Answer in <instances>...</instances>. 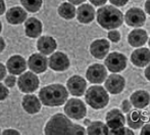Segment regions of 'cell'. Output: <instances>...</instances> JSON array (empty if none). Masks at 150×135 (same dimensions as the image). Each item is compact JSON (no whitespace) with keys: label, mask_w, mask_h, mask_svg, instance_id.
Returning <instances> with one entry per match:
<instances>
[{"label":"cell","mask_w":150,"mask_h":135,"mask_svg":"<svg viewBox=\"0 0 150 135\" xmlns=\"http://www.w3.org/2000/svg\"><path fill=\"white\" fill-rule=\"evenodd\" d=\"M110 44L106 39H98L92 42L90 45V52L95 58L102 60L108 54Z\"/></svg>","instance_id":"cell-15"},{"label":"cell","mask_w":150,"mask_h":135,"mask_svg":"<svg viewBox=\"0 0 150 135\" xmlns=\"http://www.w3.org/2000/svg\"><path fill=\"white\" fill-rule=\"evenodd\" d=\"M109 1L115 6H124L128 3L129 0H109Z\"/></svg>","instance_id":"cell-34"},{"label":"cell","mask_w":150,"mask_h":135,"mask_svg":"<svg viewBox=\"0 0 150 135\" xmlns=\"http://www.w3.org/2000/svg\"><path fill=\"white\" fill-rule=\"evenodd\" d=\"M76 8L74 4L69 2H63L58 7V14L64 20H71L76 16Z\"/></svg>","instance_id":"cell-27"},{"label":"cell","mask_w":150,"mask_h":135,"mask_svg":"<svg viewBox=\"0 0 150 135\" xmlns=\"http://www.w3.org/2000/svg\"><path fill=\"white\" fill-rule=\"evenodd\" d=\"M108 134H115V135H133L134 132L131 129L126 127H120V128H115V129H111V131H109Z\"/></svg>","instance_id":"cell-29"},{"label":"cell","mask_w":150,"mask_h":135,"mask_svg":"<svg viewBox=\"0 0 150 135\" xmlns=\"http://www.w3.org/2000/svg\"><path fill=\"white\" fill-rule=\"evenodd\" d=\"M107 0H90V2L95 6H101L106 3Z\"/></svg>","instance_id":"cell-37"},{"label":"cell","mask_w":150,"mask_h":135,"mask_svg":"<svg viewBox=\"0 0 150 135\" xmlns=\"http://www.w3.org/2000/svg\"><path fill=\"white\" fill-rule=\"evenodd\" d=\"M8 94H9V90H8L7 86L3 85V84L0 82V101L6 99Z\"/></svg>","instance_id":"cell-31"},{"label":"cell","mask_w":150,"mask_h":135,"mask_svg":"<svg viewBox=\"0 0 150 135\" xmlns=\"http://www.w3.org/2000/svg\"><path fill=\"white\" fill-rule=\"evenodd\" d=\"M141 134L142 135H150V124L144 125L141 130Z\"/></svg>","instance_id":"cell-36"},{"label":"cell","mask_w":150,"mask_h":135,"mask_svg":"<svg viewBox=\"0 0 150 135\" xmlns=\"http://www.w3.org/2000/svg\"><path fill=\"white\" fill-rule=\"evenodd\" d=\"M145 10L148 14H150V0H147L145 2Z\"/></svg>","instance_id":"cell-43"},{"label":"cell","mask_w":150,"mask_h":135,"mask_svg":"<svg viewBox=\"0 0 150 135\" xmlns=\"http://www.w3.org/2000/svg\"><path fill=\"white\" fill-rule=\"evenodd\" d=\"M4 83L5 85L7 86L8 88H12L16 83V75H10V76H7V77L4 78Z\"/></svg>","instance_id":"cell-30"},{"label":"cell","mask_w":150,"mask_h":135,"mask_svg":"<svg viewBox=\"0 0 150 135\" xmlns=\"http://www.w3.org/2000/svg\"><path fill=\"white\" fill-rule=\"evenodd\" d=\"M122 14L115 6H102L97 11V23L106 30L117 29L122 25Z\"/></svg>","instance_id":"cell-3"},{"label":"cell","mask_w":150,"mask_h":135,"mask_svg":"<svg viewBox=\"0 0 150 135\" xmlns=\"http://www.w3.org/2000/svg\"><path fill=\"white\" fill-rule=\"evenodd\" d=\"M27 18V12L24 8L18 7H11L6 12V20L11 25H20L24 23Z\"/></svg>","instance_id":"cell-22"},{"label":"cell","mask_w":150,"mask_h":135,"mask_svg":"<svg viewBox=\"0 0 150 135\" xmlns=\"http://www.w3.org/2000/svg\"><path fill=\"white\" fill-rule=\"evenodd\" d=\"M0 133H1V131H0Z\"/></svg>","instance_id":"cell-47"},{"label":"cell","mask_w":150,"mask_h":135,"mask_svg":"<svg viewBox=\"0 0 150 135\" xmlns=\"http://www.w3.org/2000/svg\"><path fill=\"white\" fill-rule=\"evenodd\" d=\"M6 70H7L6 69V67L0 63V81L3 80L4 78L6 77Z\"/></svg>","instance_id":"cell-35"},{"label":"cell","mask_w":150,"mask_h":135,"mask_svg":"<svg viewBox=\"0 0 150 135\" xmlns=\"http://www.w3.org/2000/svg\"><path fill=\"white\" fill-rule=\"evenodd\" d=\"M144 72H145V73H144L145 77L147 78V80H149V81H150V65L146 68V70H145Z\"/></svg>","instance_id":"cell-42"},{"label":"cell","mask_w":150,"mask_h":135,"mask_svg":"<svg viewBox=\"0 0 150 135\" xmlns=\"http://www.w3.org/2000/svg\"><path fill=\"white\" fill-rule=\"evenodd\" d=\"M125 22L128 26L139 28V27H142L146 22V14L141 8H130L125 14Z\"/></svg>","instance_id":"cell-8"},{"label":"cell","mask_w":150,"mask_h":135,"mask_svg":"<svg viewBox=\"0 0 150 135\" xmlns=\"http://www.w3.org/2000/svg\"><path fill=\"white\" fill-rule=\"evenodd\" d=\"M69 97V91L61 84H50L41 88L39 98L41 103L46 107H59L64 104Z\"/></svg>","instance_id":"cell-2"},{"label":"cell","mask_w":150,"mask_h":135,"mask_svg":"<svg viewBox=\"0 0 150 135\" xmlns=\"http://www.w3.org/2000/svg\"><path fill=\"white\" fill-rule=\"evenodd\" d=\"M126 124V119L125 116L120 109H111L107 113L106 115V125L110 129H115L120 128Z\"/></svg>","instance_id":"cell-17"},{"label":"cell","mask_w":150,"mask_h":135,"mask_svg":"<svg viewBox=\"0 0 150 135\" xmlns=\"http://www.w3.org/2000/svg\"><path fill=\"white\" fill-rule=\"evenodd\" d=\"M104 64L108 69V71L112 72V73H117V72H122V70L126 69L127 58L120 52H111L106 56Z\"/></svg>","instance_id":"cell-7"},{"label":"cell","mask_w":150,"mask_h":135,"mask_svg":"<svg viewBox=\"0 0 150 135\" xmlns=\"http://www.w3.org/2000/svg\"><path fill=\"white\" fill-rule=\"evenodd\" d=\"M27 64L32 72H34L35 74H41L47 70L48 60L44 54L34 53L29 58Z\"/></svg>","instance_id":"cell-12"},{"label":"cell","mask_w":150,"mask_h":135,"mask_svg":"<svg viewBox=\"0 0 150 135\" xmlns=\"http://www.w3.org/2000/svg\"><path fill=\"white\" fill-rule=\"evenodd\" d=\"M131 101H129V100H124L122 102V112L124 113H129V112L131 111Z\"/></svg>","instance_id":"cell-33"},{"label":"cell","mask_w":150,"mask_h":135,"mask_svg":"<svg viewBox=\"0 0 150 135\" xmlns=\"http://www.w3.org/2000/svg\"><path fill=\"white\" fill-rule=\"evenodd\" d=\"M108 39L111 40L112 42H115V43H117V42L120 41V33L119 31H109L108 32Z\"/></svg>","instance_id":"cell-32"},{"label":"cell","mask_w":150,"mask_h":135,"mask_svg":"<svg viewBox=\"0 0 150 135\" xmlns=\"http://www.w3.org/2000/svg\"><path fill=\"white\" fill-rule=\"evenodd\" d=\"M1 30H2V24H1V22H0V33H1Z\"/></svg>","instance_id":"cell-45"},{"label":"cell","mask_w":150,"mask_h":135,"mask_svg":"<svg viewBox=\"0 0 150 135\" xmlns=\"http://www.w3.org/2000/svg\"><path fill=\"white\" fill-rule=\"evenodd\" d=\"M147 39V32L142 29H135L128 35V42L133 47H141L146 43Z\"/></svg>","instance_id":"cell-21"},{"label":"cell","mask_w":150,"mask_h":135,"mask_svg":"<svg viewBox=\"0 0 150 135\" xmlns=\"http://www.w3.org/2000/svg\"><path fill=\"white\" fill-rule=\"evenodd\" d=\"M131 60L136 67L143 68L150 64V50L148 48H138L131 55Z\"/></svg>","instance_id":"cell-18"},{"label":"cell","mask_w":150,"mask_h":135,"mask_svg":"<svg viewBox=\"0 0 150 135\" xmlns=\"http://www.w3.org/2000/svg\"><path fill=\"white\" fill-rule=\"evenodd\" d=\"M86 133L89 135H107L109 133L108 127L102 122H91L88 125Z\"/></svg>","instance_id":"cell-26"},{"label":"cell","mask_w":150,"mask_h":135,"mask_svg":"<svg viewBox=\"0 0 150 135\" xmlns=\"http://www.w3.org/2000/svg\"><path fill=\"white\" fill-rule=\"evenodd\" d=\"M69 3L74 4V5H79V4H82L86 1V0H69Z\"/></svg>","instance_id":"cell-40"},{"label":"cell","mask_w":150,"mask_h":135,"mask_svg":"<svg viewBox=\"0 0 150 135\" xmlns=\"http://www.w3.org/2000/svg\"><path fill=\"white\" fill-rule=\"evenodd\" d=\"M27 67L26 60L21 55H12L6 63V69L12 75H21L26 72Z\"/></svg>","instance_id":"cell-14"},{"label":"cell","mask_w":150,"mask_h":135,"mask_svg":"<svg viewBox=\"0 0 150 135\" xmlns=\"http://www.w3.org/2000/svg\"><path fill=\"white\" fill-rule=\"evenodd\" d=\"M85 100L92 109H101L109 102V96L107 90L102 86L94 85L88 88L85 93Z\"/></svg>","instance_id":"cell-4"},{"label":"cell","mask_w":150,"mask_h":135,"mask_svg":"<svg viewBox=\"0 0 150 135\" xmlns=\"http://www.w3.org/2000/svg\"><path fill=\"white\" fill-rule=\"evenodd\" d=\"M2 134L4 135H7V134H13V135H18L20 134V132L16 131V130L14 129H8V130H5V131L2 132Z\"/></svg>","instance_id":"cell-38"},{"label":"cell","mask_w":150,"mask_h":135,"mask_svg":"<svg viewBox=\"0 0 150 135\" xmlns=\"http://www.w3.org/2000/svg\"><path fill=\"white\" fill-rule=\"evenodd\" d=\"M23 109L30 115H35V114L39 113L41 109V100L37 97L36 95H32L28 94L23 97L22 100Z\"/></svg>","instance_id":"cell-19"},{"label":"cell","mask_w":150,"mask_h":135,"mask_svg":"<svg viewBox=\"0 0 150 135\" xmlns=\"http://www.w3.org/2000/svg\"><path fill=\"white\" fill-rule=\"evenodd\" d=\"M149 47H150V39H149Z\"/></svg>","instance_id":"cell-46"},{"label":"cell","mask_w":150,"mask_h":135,"mask_svg":"<svg viewBox=\"0 0 150 135\" xmlns=\"http://www.w3.org/2000/svg\"><path fill=\"white\" fill-rule=\"evenodd\" d=\"M4 48H5V41L3 40V38L0 37V53L3 51Z\"/></svg>","instance_id":"cell-41"},{"label":"cell","mask_w":150,"mask_h":135,"mask_svg":"<svg viewBox=\"0 0 150 135\" xmlns=\"http://www.w3.org/2000/svg\"><path fill=\"white\" fill-rule=\"evenodd\" d=\"M5 12V2L4 0H0V16Z\"/></svg>","instance_id":"cell-39"},{"label":"cell","mask_w":150,"mask_h":135,"mask_svg":"<svg viewBox=\"0 0 150 135\" xmlns=\"http://www.w3.org/2000/svg\"><path fill=\"white\" fill-rule=\"evenodd\" d=\"M45 134L56 135V134H67V135H84L86 130L84 127L78 124H74L69 117L62 114H56L52 116L51 119L47 122L45 126Z\"/></svg>","instance_id":"cell-1"},{"label":"cell","mask_w":150,"mask_h":135,"mask_svg":"<svg viewBox=\"0 0 150 135\" xmlns=\"http://www.w3.org/2000/svg\"><path fill=\"white\" fill-rule=\"evenodd\" d=\"M77 18L82 24H89L95 18V10L90 4H83L79 6L76 12Z\"/></svg>","instance_id":"cell-23"},{"label":"cell","mask_w":150,"mask_h":135,"mask_svg":"<svg viewBox=\"0 0 150 135\" xmlns=\"http://www.w3.org/2000/svg\"><path fill=\"white\" fill-rule=\"evenodd\" d=\"M42 23L36 18H30L25 23V33L29 38H38L42 33Z\"/></svg>","instance_id":"cell-20"},{"label":"cell","mask_w":150,"mask_h":135,"mask_svg":"<svg viewBox=\"0 0 150 135\" xmlns=\"http://www.w3.org/2000/svg\"><path fill=\"white\" fill-rule=\"evenodd\" d=\"M150 102V95L144 90L135 91L131 95V103L137 109H144Z\"/></svg>","instance_id":"cell-24"},{"label":"cell","mask_w":150,"mask_h":135,"mask_svg":"<svg viewBox=\"0 0 150 135\" xmlns=\"http://www.w3.org/2000/svg\"><path fill=\"white\" fill-rule=\"evenodd\" d=\"M18 86L24 93H32L39 87V78L34 72H24L18 79Z\"/></svg>","instance_id":"cell-6"},{"label":"cell","mask_w":150,"mask_h":135,"mask_svg":"<svg viewBox=\"0 0 150 135\" xmlns=\"http://www.w3.org/2000/svg\"><path fill=\"white\" fill-rule=\"evenodd\" d=\"M145 119L146 117L141 112L133 111L131 113L129 112L128 116H127V123H128L129 127L132 129H139L144 125Z\"/></svg>","instance_id":"cell-25"},{"label":"cell","mask_w":150,"mask_h":135,"mask_svg":"<svg viewBox=\"0 0 150 135\" xmlns=\"http://www.w3.org/2000/svg\"><path fill=\"white\" fill-rule=\"evenodd\" d=\"M21 3L28 11L37 12L41 8L43 0H21Z\"/></svg>","instance_id":"cell-28"},{"label":"cell","mask_w":150,"mask_h":135,"mask_svg":"<svg viewBox=\"0 0 150 135\" xmlns=\"http://www.w3.org/2000/svg\"><path fill=\"white\" fill-rule=\"evenodd\" d=\"M84 123H85V125H90V123H91V121H90V120H88V119H86L85 120V121H84Z\"/></svg>","instance_id":"cell-44"},{"label":"cell","mask_w":150,"mask_h":135,"mask_svg":"<svg viewBox=\"0 0 150 135\" xmlns=\"http://www.w3.org/2000/svg\"><path fill=\"white\" fill-rule=\"evenodd\" d=\"M64 113L71 119L81 120L87 114V109L84 102L79 98H71L64 105Z\"/></svg>","instance_id":"cell-5"},{"label":"cell","mask_w":150,"mask_h":135,"mask_svg":"<svg viewBox=\"0 0 150 135\" xmlns=\"http://www.w3.org/2000/svg\"><path fill=\"white\" fill-rule=\"evenodd\" d=\"M67 88L69 91V93L74 96H81L85 93L87 83L86 81L79 75L71 76L67 83Z\"/></svg>","instance_id":"cell-11"},{"label":"cell","mask_w":150,"mask_h":135,"mask_svg":"<svg viewBox=\"0 0 150 135\" xmlns=\"http://www.w3.org/2000/svg\"><path fill=\"white\" fill-rule=\"evenodd\" d=\"M125 85H126V81H125L124 77L115 73L108 76L105 81V88L111 94L120 93L124 90Z\"/></svg>","instance_id":"cell-13"},{"label":"cell","mask_w":150,"mask_h":135,"mask_svg":"<svg viewBox=\"0 0 150 135\" xmlns=\"http://www.w3.org/2000/svg\"><path fill=\"white\" fill-rule=\"evenodd\" d=\"M48 66L55 72H63L69 68V60L63 52H54L48 60Z\"/></svg>","instance_id":"cell-10"},{"label":"cell","mask_w":150,"mask_h":135,"mask_svg":"<svg viewBox=\"0 0 150 135\" xmlns=\"http://www.w3.org/2000/svg\"><path fill=\"white\" fill-rule=\"evenodd\" d=\"M106 68L100 64L92 65V66L88 68L87 72H86L87 79L91 83L94 84H100L102 82H104V80L106 79Z\"/></svg>","instance_id":"cell-9"},{"label":"cell","mask_w":150,"mask_h":135,"mask_svg":"<svg viewBox=\"0 0 150 135\" xmlns=\"http://www.w3.org/2000/svg\"><path fill=\"white\" fill-rule=\"evenodd\" d=\"M56 46L57 44H56L55 39L51 36H41L37 42L38 50L40 51V53L44 55L51 54L56 49Z\"/></svg>","instance_id":"cell-16"}]
</instances>
